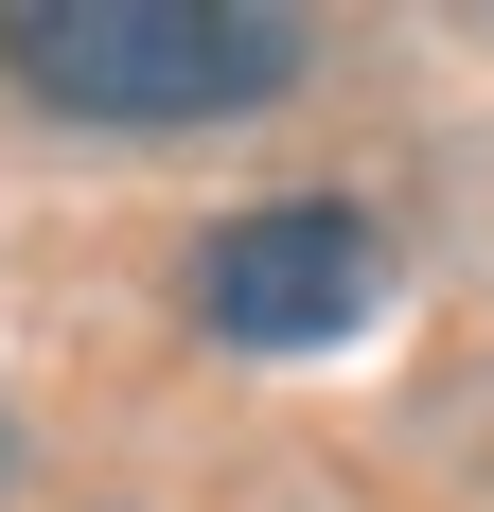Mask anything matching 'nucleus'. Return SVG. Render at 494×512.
Masks as SVG:
<instances>
[{
	"label": "nucleus",
	"instance_id": "obj_1",
	"mask_svg": "<svg viewBox=\"0 0 494 512\" xmlns=\"http://www.w3.org/2000/svg\"><path fill=\"white\" fill-rule=\"evenodd\" d=\"M0 71L53 124H247L300 89V18L283 0H18Z\"/></svg>",
	"mask_w": 494,
	"mask_h": 512
},
{
	"label": "nucleus",
	"instance_id": "obj_2",
	"mask_svg": "<svg viewBox=\"0 0 494 512\" xmlns=\"http://www.w3.org/2000/svg\"><path fill=\"white\" fill-rule=\"evenodd\" d=\"M195 318L230 354H336V336L389 318V230L353 195H265L195 248Z\"/></svg>",
	"mask_w": 494,
	"mask_h": 512
},
{
	"label": "nucleus",
	"instance_id": "obj_3",
	"mask_svg": "<svg viewBox=\"0 0 494 512\" xmlns=\"http://www.w3.org/2000/svg\"><path fill=\"white\" fill-rule=\"evenodd\" d=\"M0 460H18V442H0Z\"/></svg>",
	"mask_w": 494,
	"mask_h": 512
}]
</instances>
